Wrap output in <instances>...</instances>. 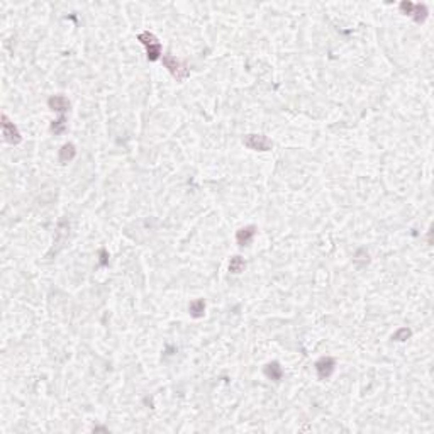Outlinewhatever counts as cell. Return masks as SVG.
I'll use <instances>...</instances> for the list:
<instances>
[{
	"instance_id": "1",
	"label": "cell",
	"mask_w": 434,
	"mask_h": 434,
	"mask_svg": "<svg viewBox=\"0 0 434 434\" xmlns=\"http://www.w3.org/2000/svg\"><path fill=\"white\" fill-rule=\"evenodd\" d=\"M138 41L146 48V56L150 61H158L161 58V43L153 32L144 31L138 34Z\"/></svg>"
},
{
	"instance_id": "2",
	"label": "cell",
	"mask_w": 434,
	"mask_h": 434,
	"mask_svg": "<svg viewBox=\"0 0 434 434\" xmlns=\"http://www.w3.org/2000/svg\"><path fill=\"white\" fill-rule=\"evenodd\" d=\"M161 60H163L165 68L172 73V77L175 78L176 82H183L190 77V70L187 68V65H183L173 55H165V56H161Z\"/></svg>"
},
{
	"instance_id": "3",
	"label": "cell",
	"mask_w": 434,
	"mask_h": 434,
	"mask_svg": "<svg viewBox=\"0 0 434 434\" xmlns=\"http://www.w3.org/2000/svg\"><path fill=\"white\" fill-rule=\"evenodd\" d=\"M246 148L253 151H270L273 148V143L271 139H268L266 136L263 134H248L245 139H243Z\"/></svg>"
},
{
	"instance_id": "4",
	"label": "cell",
	"mask_w": 434,
	"mask_h": 434,
	"mask_svg": "<svg viewBox=\"0 0 434 434\" xmlns=\"http://www.w3.org/2000/svg\"><path fill=\"white\" fill-rule=\"evenodd\" d=\"M2 134H3V139H5L7 143L12 144V146H15V144L20 143V132L17 127L14 126V122H10V119L7 117L5 114L2 115Z\"/></svg>"
},
{
	"instance_id": "5",
	"label": "cell",
	"mask_w": 434,
	"mask_h": 434,
	"mask_svg": "<svg viewBox=\"0 0 434 434\" xmlns=\"http://www.w3.org/2000/svg\"><path fill=\"white\" fill-rule=\"evenodd\" d=\"M334 368H336V359L333 356H322L316 361V371L317 377L321 380H326L333 375Z\"/></svg>"
},
{
	"instance_id": "6",
	"label": "cell",
	"mask_w": 434,
	"mask_h": 434,
	"mask_svg": "<svg viewBox=\"0 0 434 434\" xmlns=\"http://www.w3.org/2000/svg\"><path fill=\"white\" fill-rule=\"evenodd\" d=\"M256 226H246L241 227V229L236 233V243L239 246H250L253 238L256 236Z\"/></svg>"
},
{
	"instance_id": "7",
	"label": "cell",
	"mask_w": 434,
	"mask_h": 434,
	"mask_svg": "<svg viewBox=\"0 0 434 434\" xmlns=\"http://www.w3.org/2000/svg\"><path fill=\"white\" fill-rule=\"evenodd\" d=\"M263 373L264 377H266L268 380H273V382H280V380L283 378V368L282 365H280L278 361H270L264 365L263 368Z\"/></svg>"
},
{
	"instance_id": "8",
	"label": "cell",
	"mask_w": 434,
	"mask_h": 434,
	"mask_svg": "<svg viewBox=\"0 0 434 434\" xmlns=\"http://www.w3.org/2000/svg\"><path fill=\"white\" fill-rule=\"evenodd\" d=\"M48 105H49V109H51V110L60 112L61 115H63L66 110L70 109V100L66 97H63V95H53V97H49Z\"/></svg>"
},
{
	"instance_id": "9",
	"label": "cell",
	"mask_w": 434,
	"mask_h": 434,
	"mask_svg": "<svg viewBox=\"0 0 434 434\" xmlns=\"http://www.w3.org/2000/svg\"><path fill=\"white\" fill-rule=\"evenodd\" d=\"M75 156H77V148H75V144H73V143L63 144V146H61V150H60V153H58V160H60L61 165L70 163V161L75 158Z\"/></svg>"
},
{
	"instance_id": "10",
	"label": "cell",
	"mask_w": 434,
	"mask_h": 434,
	"mask_svg": "<svg viewBox=\"0 0 434 434\" xmlns=\"http://www.w3.org/2000/svg\"><path fill=\"white\" fill-rule=\"evenodd\" d=\"M188 312H190V316H192L193 319H200V317H204V314H205V300L204 299L192 300L190 305H188Z\"/></svg>"
},
{
	"instance_id": "11",
	"label": "cell",
	"mask_w": 434,
	"mask_h": 434,
	"mask_svg": "<svg viewBox=\"0 0 434 434\" xmlns=\"http://www.w3.org/2000/svg\"><path fill=\"white\" fill-rule=\"evenodd\" d=\"M245 268H246V263H245V260L241 258V256H233V258H231V261H229V271L233 275H239L241 273V271H245Z\"/></svg>"
},
{
	"instance_id": "12",
	"label": "cell",
	"mask_w": 434,
	"mask_h": 434,
	"mask_svg": "<svg viewBox=\"0 0 434 434\" xmlns=\"http://www.w3.org/2000/svg\"><path fill=\"white\" fill-rule=\"evenodd\" d=\"M428 7L424 5V3H414V10H412V17H414L416 22H424L426 19H428Z\"/></svg>"
},
{
	"instance_id": "13",
	"label": "cell",
	"mask_w": 434,
	"mask_h": 434,
	"mask_svg": "<svg viewBox=\"0 0 434 434\" xmlns=\"http://www.w3.org/2000/svg\"><path fill=\"white\" fill-rule=\"evenodd\" d=\"M49 129H51L53 134H56V136L65 134V132H66V117H65V115H60L56 121H53Z\"/></svg>"
},
{
	"instance_id": "14",
	"label": "cell",
	"mask_w": 434,
	"mask_h": 434,
	"mask_svg": "<svg viewBox=\"0 0 434 434\" xmlns=\"http://www.w3.org/2000/svg\"><path fill=\"white\" fill-rule=\"evenodd\" d=\"M411 336H412V331L411 329H409V328H400V329H397L394 334H392V340L402 343V341H407Z\"/></svg>"
},
{
	"instance_id": "15",
	"label": "cell",
	"mask_w": 434,
	"mask_h": 434,
	"mask_svg": "<svg viewBox=\"0 0 434 434\" xmlns=\"http://www.w3.org/2000/svg\"><path fill=\"white\" fill-rule=\"evenodd\" d=\"M399 9H400V12H402V14L412 15V10H414V3H412V2H402L399 5Z\"/></svg>"
},
{
	"instance_id": "16",
	"label": "cell",
	"mask_w": 434,
	"mask_h": 434,
	"mask_svg": "<svg viewBox=\"0 0 434 434\" xmlns=\"http://www.w3.org/2000/svg\"><path fill=\"white\" fill-rule=\"evenodd\" d=\"M100 264H102V266H105V264H107V251L105 250L100 251Z\"/></svg>"
}]
</instances>
